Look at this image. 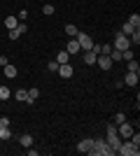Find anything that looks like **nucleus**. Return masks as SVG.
<instances>
[{
  "mask_svg": "<svg viewBox=\"0 0 140 156\" xmlns=\"http://www.w3.org/2000/svg\"><path fill=\"white\" fill-rule=\"evenodd\" d=\"M89 154H93V156H114L117 151L107 144V140H93V147H91Z\"/></svg>",
  "mask_w": 140,
  "mask_h": 156,
  "instance_id": "1",
  "label": "nucleus"
},
{
  "mask_svg": "<svg viewBox=\"0 0 140 156\" xmlns=\"http://www.w3.org/2000/svg\"><path fill=\"white\" fill-rule=\"evenodd\" d=\"M105 140H107V144H110V147H112L114 151L119 149L121 140H119V135H117V126H114V124H110V126H107V137H105Z\"/></svg>",
  "mask_w": 140,
  "mask_h": 156,
  "instance_id": "2",
  "label": "nucleus"
},
{
  "mask_svg": "<svg viewBox=\"0 0 140 156\" xmlns=\"http://www.w3.org/2000/svg\"><path fill=\"white\" fill-rule=\"evenodd\" d=\"M138 151H140V149L131 142V140H128V142H121V144H119L117 154H121V156H138Z\"/></svg>",
  "mask_w": 140,
  "mask_h": 156,
  "instance_id": "3",
  "label": "nucleus"
},
{
  "mask_svg": "<svg viewBox=\"0 0 140 156\" xmlns=\"http://www.w3.org/2000/svg\"><path fill=\"white\" fill-rule=\"evenodd\" d=\"M114 49H119V51H124V49H131V40L124 35V33H117V37H114Z\"/></svg>",
  "mask_w": 140,
  "mask_h": 156,
  "instance_id": "4",
  "label": "nucleus"
},
{
  "mask_svg": "<svg viewBox=\"0 0 140 156\" xmlns=\"http://www.w3.org/2000/svg\"><path fill=\"white\" fill-rule=\"evenodd\" d=\"M75 40L80 42V49H82V51H89V49L93 47V40L89 37L87 33H77V35H75Z\"/></svg>",
  "mask_w": 140,
  "mask_h": 156,
  "instance_id": "5",
  "label": "nucleus"
},
{
  "mask_svg": "<svg viewBox=\"0 0 140 156\" xmlns=\"http://www.w3.org/2000/svg\"><path fill=\"white\" fill-rule=\"evenodd\" d=\"M96 63H98L100 70H110V68H112V61H110V56H105V54H98V56H96Z\"/></svg>",
  "mask_w": 140,
  "mask_h": 156,
  "instance_id": "6",
  "label": "nucleus"
},
{
  "mask_svg": "<svg viewBox=\"0 0 140 156\" xmlns=\"http://www.w3.org/2000/svg\"><path fill=\"white\" fill-rule=\"evenodd\" d=\"M56 72H59V75H61L63 79H70V77L75 75V70H73V65H70V63H63V65H59V70H56Z\"/></svg>",
  "mask_w": 140,
  "mask_h": 156,
  "instance_id": "7",
  "label": "nucleus"
},
{
  "mask_svg": "<svg viewBox=\"0 0 140 156\" xmlns=\"http://www.w3.org/2000/svg\"><path fill=\"white\" fill-rule=\"evenodd\" d=\"M93 147V140L91 137H84V140H80V144H77V149H80V154H89Z\"/></svg>",
  "mask_w": 140,
  "mask_h": 156,
  "instance_id": "8",
  "label": "nucleus"
},
{
  "mask_svg": "<svg viewBox=\"0 0 140 156\" xmlns=\"http://www.w3.org/2000/svg\"><path fill=\"white\" fill-rule=\"evenodd\" d=\"M117 130H119V135H121V137H126V140H128V137H131V133H133V126L128 124V121H121Z\"/></svg>",
  "mask_w": 140,
  "mask_h": 156,
  "instance_id": "9",
  "label": "nucleus"
},
{
  "mask_svg": "<svg viewBox=\"0 0 140 156\" xmlns=\"http://www.w3.org/2000/svg\"><path fill=\"white\" fill-rule=\"evenodd\" d=\"M66 51L70 54V56L80 54V51H82V49H80V42H77V40H68V44H66Z\"/></svg>",
  "mask_w": 140,
  "mask_h": 156,
  "instance_id": "10",
  "label": "nucleus"
},
{
  "mask_svg": "<svg viewBox=\"0 0 140 156\" xmlns=\"http://www.w3.org/2000/svg\"><path fill=\"white\" fill-rule=\"evenodd\" d=\"M121 82H124L126 86H138V72H126Z\"/></svg>",
  "mask_w": 140,
  "mask_h": 156,
  "instance_id": "11",
  "label": "nucleus"
},
{
  "mask_svg": "<svg viewBox=\"0 0 140 156\" xmlns=\"http://www.w3.org/2000/svg\"><path fill=\"white\" fill-rule=\"evenodd\" d=\"M19 144H21V147H31V144H33V135H31V133L19 135Z\"/></svg>",
  "mask_w": 140,
  "mask_h": 156,
  "instance_id": "12",
  "label": "nucleus"
},
{
  "mask_svg": "<svg viewBox=\"0 0 140 156\" xmlns=\"http://www.w3.org/2000/svg\"><path fill=\"white\" fill-rule=\"evenodd\" d=\"M96 56H98V54H93L91 49H89V51H84L82 58H84V63H87V65H93V63H96Z\"/></svg>",
  "mask_w": 140,
  "mask_h": 156,
  "instance_id": "13",
  "label": "nucleus"
},
{
  "mask_svg": "<svg viewBox=\"0 0 140 156\" xmlns=\"http://www.w3.org/2000/svg\"><path fill=\"white\" fill-rule=\"evenodd\" d=\"M16 75H19V72H16V68H14L12 63H7V65H5V77L14 79V77H16Z\"/></svg>",
  "mask_w": 140,
  "mask_h": 156,
  "instance_id": "14",
  "label": "nucleus"
},
{
  "mask_svg": "<svg viewBox=\"0 0 140 156\" xmlns=\"http://www.w3.org/2000/svg\"><path fill=\"white\" fill-rule=\"evenodd\" d=\"M68 61H70V54H68V51H59V56H56V63L63 65V63H68Z\"/></svg>",
  "mask_w": 140,
  "mask_h": 156,
  "instance_id": "15",
  "label": "nucleus"
},
{
  "mask_svg": "<svg viewBox=\"0 0 140 156\" xmlns=\"http://www.w3.org/2000/svg\"><path fill=\"white\" fill-rule=\"evenodd\" d=\"M128 23L138 30V28H140V14H131V16H128Z\"/></svg>",
  "mask_w": 140,
  "mask_h": 156,
  "instance_id": "16",
  "label": "nucleus"
},
{
  "mask_svg": "<svg viewBox=\"0 0 140 156\" xmlns=\"http://www.w3.org/2000/svg\"><path fill=\"white\" fill-rule=\"evenodd\" d=\"M16 23H19V19H16V16H7V19H5V26L9 28V30H12V28H16Z\"/></svg>",
  "mask_w": 140,
  "mask_h": 156,
  "instance_id": "17",
  "label": "nucleus"
},
{
  "mask_svg": "<svg viewBox=\"0 0 140 156\" xmlns=\"http://www.w3.org/2000/svg\"><path fill=\"white\" fill-rule=\"evenodd\" d=\"M133 30H135V28L131 26V23H128V21H126V23H124V26H121V33H124V35H126V37H131V35H133Z\"/></svg>",
  "mask_w": 140,
  "mask_h": 156,
  "instance_id": "18",
  "label": "nucleus"
},
{
  "mask_svg": "<svg viewBox=\"0 0 140 156\" xmlns=\"http://www.w3.org/2000/svg\"><path fill=\"white\" fill-rule=\"evenodd\" d=\"M14 98H16L19 103H26V98H28V91H23V89H19V91L14 93Z\"/></svg>",
  "mask_w": 140,
  "mask_h": 156,
  "instance_id": "19",
  "label": "nucleus"
},
{
  "mask_svg": "<svg viewBox=\"0 0 140 156\" xmlns=\"http://www.w3.org/2000/svg\"><path fill=\"white\" fill-rule=\"evenodd\" d=\"M126 68H128V72H138L140 70V65H138V61H135V58H131V61H126Z\"/></svg>",
  "mask_w": 140,
  "mask_h": 156,
  "instance_id": "20",
  "label": "nucleus"
},
{
  "mask_svg": "<svg viewBox=\"0 0 140 156\" xmlns=\"http://www.w3.org/2000/svg\"><path fill=\"white\" fill-rule=\"evenodd\" d=\"M107 56H110V61H112V63H114V61H121V51H119V49H114V47H112V51L107 54Z\"/></svg>",
  "mask_w": 140,
  "mask_h": 156,
  "instance_id": "21",
  "label": "nucleus"
},
{
  "mask_svg": "<svg viewBox=\"0 0 140 156\" xmlns=\"http://www.w3.org/2000/svg\"><path fill=\"white\" fill-rule=\"evenodd\" d=\"M77 33H80V30H77V26H73V23H68V26H66V35H70V37H75Z\"/></svg>",
  "mask_w": 140,
  "mask_h": 156,
  "instance_id": "22",
  "label": "nucleus"
},
{
  "mask_svg": "<svg viewBox=\"0 0 140 156\" xmlns=\"http://www.w3.org/2000/svg\"><path fill=\"white\" fill-rule=\"evenodd\" d=\"M128 40H131V47H138L140 44V30H133V35H131V37H128Z\"/></svg>",
  "mask_w": 140,
  "mask_h": 156,
  "instance_id": "23",
  "label": "nucleus"
},
{
  "mask_svg": "<svg viewBox=\"0 0 140 156\" xmlns=\"http://www.w3.org/2000/svg\"><path fill=\"white\" fill-rule=\"evenodd\" d=\"M9 96H12V91H9L7 86H0V100H7Z\"/></svg>",
  "mask_w": 140,
  "mask_h": 156,
  "instance_id": "24",
  "label": "nucleus"
},
{
  "mask_svg": "<svg viewBox=\"0 0 140 156\" xmlns=\"http://www.w3.org/2000/svg\"><path fill=\"white\" fill-rule=\"evenodd\" d=\"M121 121H126V114H124V112H117V114H114V121H112V124L119 126Z\"/></svg>",
  "mask_w": 140,
  "mask_h": 156,
  "instance_id": "25",
  "label": "nucleus"
},
{
  "mask_svg": "<svg viewBox=\"0 0 140 156\" xmlns=\"http://www.w3.org/2000/svg\"><path fill=\"white\" fill-rule=\"evenodd\" d=\"M12 137V130L9 128H0V140H9Z\"/></svg>",
  "mask_w": 140,
  "mask_h": 156,
  "instance_id": "26",
  "label": "nucleus"
},
{
  "mask_svg": "<svg viewBox=\"0 0 140 156\" xmlns=\"http://www.w3.org/2000/svg\"><path fill=\"white\" fill-rule=\"evenodd\" d=\"M128 140H131V142H133L135 147H140V133H135V130H133V133H131V137H128Z\"/></svg>",
  "mask_w": 140,
  "mask_h": 156,
  "instance_id": "27",
  "label": "nucleus"
},
{
  "mask_svg": "<svg viewBox=\"0 0 140 156\" xmlns=\"http://www.w3.org/2000/svg\"><path fill=\"white\" fill-rule=\"evenodd\" d=\"M110 51H112V44H100V51L98 54H105V56H107Z\"/></svg>",
  "mask_w": 140,
  "mask_h": 156,
  "instance_id": "28",
  "label": "nucleus"
},
{
  "mask_svg": "<svg viewBox=\"0 0 140 156\" xmlns=\"http://www.w3.org/2000/svg\"><path fill=\"white\" fill-rule=\"evenodd\" d=\"M26 30H28V26H26V23H16V33H19V35H23Z\"/></svg>",
  "mask_w": 140,
  "mask_h": 156,
  "instance_id": "29",
  "label": "nucleus"
},
{
  "mask_svg": "<svg viewBox=\"0 0 140 156\" xmlns=\"http://www.w3.org/2000/svg\"><path fill=\"white\" fill-rule=\"evenodd\" d=\"M0 128H9V119H7V117L0 119Z\"/></svg>",
  "mask_w": 140,
  "mask_h": 156,
  "instance_id": "30",
  "label": "nucleus"
},
{
  "mask_svg": "<svg viewBox=\"0 0 140 156\" xmlns=\"http://www.w3.org/2000/svg\"><path fill=\"white\" fill-rule=\"evenodd\" d=\"M47 68H49V72H56V70H59V63H56V61H52Z\"/></svg>",
  "mask_w": 140,
  "mask_h": 156,
  "instance_id": "31",
  "label": "nucleus"
},
{
  "mask_svg": "<svg viewBox=\"0 0 140 156\" xmlns=\"http://www.w3.org/2000/svg\"><path fill=\"white\" fill-rule=\"evenodd\" d=\"M42 12H45V14H54V5H45V7H42Z\"/></svg>",
  "mask_w": 140,
  "mask_h": 156,
  "instance_id": "32",
  "label": "nucleus"
},
{
  "mask_svg": "<svg viewBox=\"0 0 140 156\" xmlns=\"http://www.w3.org/2000/svg\"><path fill=\"white\" fill-rule=\"evenodd\" d=\"M7 63H9V58H7V56H0V65H2V68H5Z\"/></svg>",
  "mask_w": 140,
  "mask_h": 156,
  "instance_id": "33",
  "label": "nucleus"
}]
</instances>
